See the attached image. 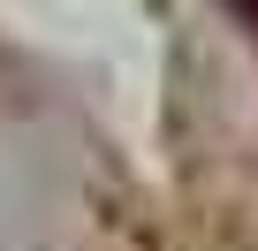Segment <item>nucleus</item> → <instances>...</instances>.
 <instances>
[{
    "instance_id": "f257e3e1",
    "label": "nucleus",
    "mask_w": 258,
    "mask_h": 251,
    "mask_svg": "<svg viewBox=\"0 0 258 251\" xmlns=\"http://www.w3.org/2000/svg\"><path fill=\"white\" fill-rule=\"evenodd\" d=\"M250 8H258V0H250Z\"/></svg>"
}]
</instances>
